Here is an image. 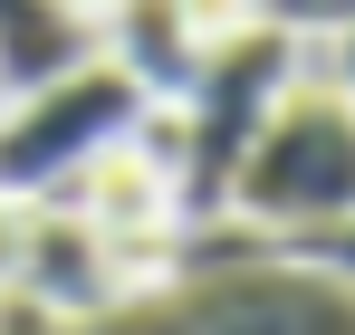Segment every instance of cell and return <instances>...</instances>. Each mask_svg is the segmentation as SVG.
I'll return each instance as SVG.
<instances>
[{
    "label": "cell",
    "mask_w": 355,
    "mask_h": 335,
    "mask_svg": "<svg viewBox=\"0 0 355 335\" xmlns=\"http://www.w3.org/2000/svg\"><path fill=\"white\" fill-rule=\"evenodd\" d=\"M297 39L288 29H269V19H250L231 39H211L202 67H192V87L173 96L182 115V172H173V211L182 221H211V211H231V172L250 154V134H259V115L279 106V87L297 77Z\"/></svg>",
    "instance_id": "2"
},
{
    "label": "cell",
    "mask_w": 355,
    "mask_h": 335,
    "mask_svg": "<svg viewBox=\"0 0 355 335\" xmlns=\"http://www.w3.org/2000/svg\"><path fill=\"white\" fill-rule=\"evenodd\" d=\"M19 249H29V192L0 182V278H19Z\"/></svg>",
    "instance_id": "9"
},
{
    "label": "cell",
    "mask_w": 355,
    "mask_h": 335,
    "mask_svg": "<svg viewBox=\"0 0 355 335\" xmlns=\"http://www.w3.org/2000/svg\"><path fill=\"white\" fill-rule=\"evenodd\" d=\"M144 106V87L125 77L106 48L67 57L58 77H29L0 96V182L29 201H58L67 182L87 172V154H106Z\"/></svg>",
    "instance_id": "3"
},
{
    "label": "cell",
    "mask_w": 355,
    "mask_h": 335,
    "mask_svg": "<svg viewBox=\"0 0 355 335\" xmlns=\"http://www.w3.org/2000/svg\"><path fill=\"white\" fill-rule=\"evenodd\" d=\"M288 259H307V269H327L336 287H355V211L346 221H327V230H297V239H279Z\"/></svg>",
    "instance_id": "8"
},
{
    "label": "cell",
    "mask_w": 355,
    "mask_h": 335,
    "mask_svg": "<svg viewBox=\"0 0 355 335\" xmlns=\"http://www.w3.org/2000/svg\"><path fill=\"white\" fill-rule=\"evenodd\" d=\"M19 278L58 307L67 326H96L125 307V278H116V239L87 221L77 201H29V249H19Z\"/></svg>",
    "instance_id": "4"
},
{
    "label": "cell",
    "mask_w": 355,
    "mask_h": 335,
    "mask_svg": "<svg viewBox=\"0 0 355 335\" xmlns=\"http://www.w3.org/2000/svg\"><path fill=\"white\" fill-rule=\"evenodd\" d=\"M87 10H96V0H87Z\"/></svg>",
    "instance_id": "11"
},
{
    "label": "cell",
    "mask_w": 355,
    "mask_h": 335,
    "mask_svg": "<svg viewBox=\"0 0 355 335\" xmlns=\"http://www.w3.org/2000/svg\"><path fill=\"white\" fill-rule=\"evenodd\" d=\"M58 201H77V211H87L96 230H144V221H182V211H173V172L154 163V154H144L135 134H116L106 154H87V172L67 182Z\"/></svg>",
    "instance_id": "6"
},
{
    "label": "cell",
    "mask_w": 355,
    "mask_h": 335,
    "mask_svg": "<svg viewBox=\"0 0 355 335\" xmlns=\"http://www.w3.org/2000/svg\"><path fill=\"white\" fill-rule=\"evenodd\" d=\"M269 29H288L297 48H327L336 29H355V0H259Z\"/></svg>",
    "instance_id": "7"
},
{
    "label": "cell",
    "mask_w": 355,
    "mask_h": 335,
    "mask_svg": "<svg viewBox=\"0 0 355 335\" xmlns=\"http://www.w3.org/2000/svg\"><path fill=\"white\" fill-rule=\"evenodd\" d=\"M307 57H317V77H327V87H336V96L355 106V29H336L327 48H307Z\"/></svg>",
    "instance_id": "10"
},
{
    "label": "cell",
    "mask_w": 355,
    "mask_h": 335,
    "mask_svg": "<svg viewBox=\"0 0 355 335\" xmlns=\"http://www.w3.org/2000/svg\"><path fill=\"white\" fill-rule=\"evenodd\" d=\"M96 48L116 57L144 96H182L202 67V29L182 0H96Z\"/></svg>",
    "instance_id": "5"
},
{
    "label": "cell",
    "mask_w": 355,
    "mask_h": 335,
    "mask_svg": "<svg viewBox=\"0 0 355 335\" xmlns=\"http://www.w3.org/2000/svg\"><path fill=\"white\" fill-rule=\"evenodd\" d=\"M231 211L279 230V239L355 211V106L317 77V57H297L279 106L259 115V134H250V154L231 172Z\"/></svg>",
    "instance_id": "1"
}]
</instances>
